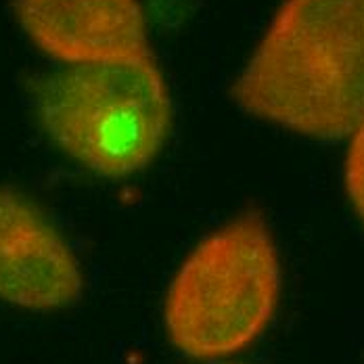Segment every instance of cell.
<instances>
[{"label":"cell","mask_w":364,"mask_h":364,"mask_svg":"<svg viewBox=\"0 0 364 364\" xmlns=\"http://www.w3.org/2000/svg\"><path fill=\"white\" fill-rule=\"evenodd\" d=\"M346 186L354 212L364 226V124L352 134L346 159Z\"/></svg>","instance_id":"6"},{"label":"cell","mask_w":364,"mask_h":364,"mask_svg":"<svg viewBox=\"0 0 364 364\" xmlns=\"http://www.w3.org/2000/svg\"><path fill=\"white\" fill-rule=\"evenodd\" d=\"M243 111L312 139L364 124V0H287L239 73Z\"/></svg>","instance_id":"1"},{"label":"cell","mask_w":364,"mask_h":364,"mask_svg":"<svg viewBox=\"0 0 364 364\" xmlns=\"http://www.w3.org/2000/svg\"><path fill=\"white\" fill-rule=\"evenodd\" d=\"M82 293L80 262L36 201L0 186V299L26 310H61Z\"/></svg>","instance_id":"4"},{"label":"cell","mask_w":364,"mask_h":364,"mask_svg":"<svg viewBox=\"0 0 364 364\" xmlns=\"http://www.w3.org/2000/svg\"><path fill=\"white\" fill-rule=\"evenodd\" d=\"M34 103L46 136L109 181L145 170L172 130L170 90L149 53L50 72L38 82Z\"/></svg>","instance_id":"2"},{"label":"cell","mask_w":364,"mask_h":364,"mask_svg":"<svg viewBox=\"0 0 364 364\" xmlns=\"http://www.w3.org/2000/svg\"><path fill=\"white\" fill-rule=\"evenodd\" d=\"M281 264L270 228L243 214L208 235L166 295V328L182 354L210 360L250 346L270 323Z\"/></svg>","instance_id":"3"},{"label":"cell","mask_w":364,"mask_h":364,"mask_svg":"<svg viewBox=\"0 0 364 364\" xmlns=\"http://www.w3.org/2000/svg\"><path fill=\"white\" fill-rule=\"evenodd\" d=\"M13 11L38 48L65 65L149 53L139 0H15Z\"/></svg>","instance_id":"5"}]
</instances>
